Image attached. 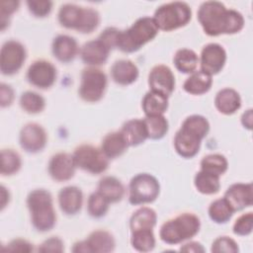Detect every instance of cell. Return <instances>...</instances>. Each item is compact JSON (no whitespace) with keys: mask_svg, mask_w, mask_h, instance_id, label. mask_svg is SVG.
Returning <instances> with one entry per match:
<instances>
[{"mask_svg":"<svg viewBox=\"0 0 253 253\" xmlns=\"http://www.w3.org/2000/svg\"><path fill=\"white\" fill-rule=\"evenodd\" d=\"M197 17L204 32L211 37L236 34L244 27V18L238 11L227 9L217 1L202 3Z\"/></svg>","mask_w":253,"mask_h":253,"instance_id":"1","label":"cell"},{"mask_svg":"<svg viewBox=\"0 0 253 253\" xmlns=\"http://www.w3.org/2000/svg\"><path fill=\"white\" fill-rule=\"evenodd\" d=\"M210 130L209 121L201 115H192L185 119L174 137L176 152L184 158H192L198 154L203 138Z\"/></svg>","mask_w":253,"mask_h":253,"instance_id":"2","label":"cell"},{"mask_svg":"<svg viewBox=\"0 0 253 253\" xmlns=\"http://www.w3.org/2000/svg\"><path fill=\"white\" fill-rule=\"evenodd\" d=\"M158 28L150 17L138 18L128 29L119 31L116 47L124 52H134L158 34Z\"/></svg>","mask_w":253,"mask_h":253,"instance_id":"3","label":"cell"},{"mask_svg":"<svg viewBox=\"0 0 253 253\" xmlns=\"http://www.w3.org/2000/svg\"><path fill=\"white\" fill-rule=\"evenodd\" d=\"M27 206L31 213L33 226L40 232L52 229L56 223V214L52 197L44 189L32 191L27 198Z\"/></svg>","mask_w":253,"mask_h":253,"instance_id":"4","label":"cell"},{"mask_svg":"<svg viewBox=\"0 0 253 253\" xmlns=\"http://www.w3.org/2000/svg\"><path fill=\"white\" fill-rule=\"evenodd\" d=\"M58 22L66 29L75 30L82 34H90L99 26L100 15L93 8L67 3L59 8Z\"/></svg>","mask_w":253,"mask_h":253,"instance_id":"5","label":"cell"},{"mask_svg":"<svg viewBox=\"0 0 253 253\" xmlns=\"http://www.w3.org/2000/svg\"><path fill=\"white\" fill-rule=\"evenodd\" d=\"M201 228L200 218L192 212H183L166 222L159 231L160 239L170 245L179 244L193 238Z\"/></svg>","mask_w":253,"mask_h":253,"instance_id":"6","label":"cell"},{"mask_svg":"<svg viewBox=\"0 0 253 253\" xmlns=\"http://www.w3.org/2000/svg\"><path fill=\"white\" fill-rule=\"evenodd\" d=\"M192 17L190 6L185 2L175 1L161 5L156 9L153 20L158 30L170 32L186 26Z\"/></svg>","mask_w":253,"mask_h":253,"instance_id":"7","label":"cell"},{"mask_svg":"<svg viewBox=\"0 0 253 253\" xmlns=\"http://www.w3.org/2000/svg\"><path fill=\"white\" fill-rule=\"evenodd\" d=\"M128 201L131 205H144L154 202L160 192L158 180L148 173H139L132 177L128 185Z\"/></svg>","mask_w":253,"mask_h":253,"instance_id":"8","label":"cell"},{"mask_svg":"<svg viewBox=\"0 0 253 253\" xmlns=\"http://www.w3.org/2000/svg\"><path fill=\"white\" fill-rule=\"evenodd\" d=\"M107 76L97 67H87L81 73V80L78 89L80 98L88 103L100 101L107 88Z\"/></svg>","mask_w":253,"mask_h":253,"instance_id":"9","label":"cell"},{"mask_svg":"<svg viewBox=\"0 0 253 253\" xmlns=\"http://www.w3.org/2000/svg\"><path fill=\"white\" fill-rule=\"evenodd\" d=\"M76 167L91 174L104 173L109 166V158L103 151L91 144L77 146L72 154Z\"/></svg>","mask_w":253,"mask_h":253,"instance_id":"10","label":"cell"},{"mask_svg":"<svg viewBox=\"0 0 253 253\" xmlns=\"http://www.w3.org/2000/svg\"><path fill=\"white\" fill-rule=\"evenodd\" d=\"M27 57L25 46L18 41L10 40L3 43L0 51V71L4 75H13L23 66Z\"/></svg>","mask_w":253,"mask_h":253,"instance_id":"11","label":"cell"},{"mask_svg":"<svg viewBox=\"0 0 253 253\" xmlns=\"http://www.w3.org/2000/svg\"><path fill=\"white\" fill-rule=\"evenodd\" d=\"M55 66L47 60L38 59L28 68L27 79L30 84L40 89L50 88L56 81Z\"/></svg>","mask_w":253,"mask_h":253,"instance_id":"12","label":"cell"},{"mask_svg":"<svg viewBox=\"0 0 253 253\" xmlns=\"http://www.w3.org/2000/svg\"><path fill=\"white\" fill-rule=\"evenodd\" d=\"M21 147L29 153H38L42 151L47 141V135L44 128L37 123L25 125L19 135Z\"/></svg>","mask_w":253,"mask_h":253,"instance_id":"13","label":"cell"},{"mask_svg":"<svg viewBox=\"0 0 253 253\" xmlns=\"http://www.w3.org/2000/svg\"><path fill=\"white\" fill-rule=\"evenodd\" d=\"M226 61V51L222 45L211 42L205 45L201 51V70L211 76L217 74L223 68Z\"/></svg>","mask_w":253,"mask_h":253,"instance_id":"14","label":"cell"},{"mask_svg":"<svg viewBox=\"0 0 253 253\" xmlns=\"http://www.w3.org/2000/svg\"><path fill=\"white\" fill-rule=\"evenodd\" d=\"M148 85L150 91L169 97L175 89V76L168 66L158 64L148 74Z\"/></svg>","mask_w":253,"mask_h":253,"instance_id":"15","label":"cell"},{"mask_svg":"<svg viewBox=\"0 0 253 253\" xmlns=\"http://www.w3.org/2000/svg\"><path fill=\"white\" fill-rule=\"evenodd\" d=\"M76 168L72 154L66 152H58L52 155L47 166L48 174L56 182L70 180L74 176Z\"/></svg>","mask_w":253,"mask_h":253,"instance_id":"16","label":"cell"},{"mask_svg":"<svg viewBox=\"0 0 253 253\" xmlns=\"http://www.w3.org/2000/svg\"><path fill=\"white\" fill-rule=\"evenodd\" d=\"M223 199L233 211L250 207L253 203V190L251 183L232 184L224 193Z\"/></svg>","mask_w":253,"mask_h":253,"instance_id":"17","label":"cell"},{"mask_svg":"<svg viewBox=\"0 0 253 253\" xmlns=\"http://www.w3.org/2000/svg\"><path fill=\"white\" fill-rule=\"evenodd\" d=\"M111 49L98 38L85 42L80 49V56L84 63L95 67L104 64Z\"/></svg>","mask_w":253,"mask_h":253,"instance_id":"18","label":"cell"},{"mask_svg":"<svg viewBox=\"0 0 253 253\" xmlns=\"http://www.w3.org/2000/svg\"><path fill=\"white\" fill-rule=\"evenodd\" d=\"M51 50L57 60L67 63L76 57L79 48L74 38L68 35H58L52 41Z\"/></svg>","mask_w":253,"mask_h":253,"instance_id":"19","label":"cell"},{"mask_svg":"<svg viewBox=\"0 0 253 253\" xmlns=\"http://www.w3.org/2000/svg\"><path fill=\"white\" fill-rule=\"evenodd\" d=\"M83 204L82 191L76 186H67L58 193V205L61 211L67 215H74L80 211Z\"/></svg>","mask_w":253,"mask_h":253,"instance_id":"20","label":"cell"},{"mask_svg":"<svg viewBox=\"0 0 253 253\" xmlns=\"http://www.w3.org/2000/svg\"><path fill=\"white\" fill-rule=\"evenodd\" d=\"M137 66L128 59H120L114 62L111 67L112 79L119 85L126 86L132 84L138 78Z\"/></svg>","mask_w":253,"mask_h":253,"instance_id":"21","label":"cell"},{"mask_svg":"<svg viewBox=\"0 0 253 253\" xmlns=\"http://www.w3.org/2000/svg\"><path fill=\"white\" fill-rule=\"evenodd\" d=\"M216 110L223 115H232L241 107L239 93L232 88H223L217 92L214 98Z\"/></svg>","mask_w":253,"mask_h":253,"instance_id":"22","label":"cell"},{"mask_svg":"<svg viewBox=\"0 0 253 253\" xmlns=\"http://www.w3.org/2000/svg\"><path fill=\"white\" fill-rule=\"evenodd\" d=\"M89 253H109L114 251L116 241L111 232L99 229L91 232L85 240Z\"/></svg>","mask_w":253,"mask_h":253,"instance_id":"23","label":"cell"},{"mask_svg":"<svg viewBox=\"0 0 253 253\" xmlns=\"http://www.w3.org/2000/svg\"><path fill=\"white\" fill-rule=\"evenodd\" d=\"M128 146H136L141 144L148 138L147 130L143 120L132 119L126 121L121 129Z\"/></svg>","mask_w":253,"mask_h":253,"instance_id":"24","label":"cell"},{"mask_svg":"<svg viewBox=\"0 0 253 253\" xmlns=\"http://www.w3.org/2000/svg\"><path fill=\"white\" fill-rule=\"evenodd\" d=\"M128 144L121 130L106 134L101 143V150L109 159L121 156L125 153Z\"/></svg>","mask_w":253,"mask_h":253,"instance_id":"25","label":"cell"},{"mask_svg":"<svg viewBox=\"0 0 253 253\" xmlns=\"http://www.w3.org/2000/svg\"><path fill=\"white\" fill-rule=\"evenodd\" d=\"M97 191L107 199L110 204L120 202L125 195V187L122 182L113 176L103 177L98 184Z\"/></svg>","mask_w":253,"mask_h":253,"instance_id":"26","label":"cell"},{"mask_svg":"<svg viewBox=\"0 0 253 253\" xmlns=\"http://www.w3.org/2000/svg\"><path fill=\"white\" fill-rule=\"evenodd\" d=\"M212 84L211 76L202 70L193 72L184 82V90L192 95H202L207 93Z\"/></svg>","mask_w":253,"mask_h":253,"instance_id":"27","label":"cell"},{"mask_svg":"<svg viewBox=\"0 0 253 253\" xmlns=\"http://www.w3.org/2000/svg\"><path fill=\"white\" fill-rule=\"evenodd\" d=\"M142 111L145 116H160L168 109V97L149 91L147 92L141 102Z\"/></svg>","mask_w":253,"mask_h":253,"instance_id":"28","label":"cell"},{"mask_svg":"<svg viewBox=\"0 0 253 253\" xmlns=\"http://www.w3.org/2000/svg\"><path fill=\"white\" fill-rule=\"evenodd\" d=\"M157 215L154 210L142 207L135 211L129 219L130 231L140 229H153L156 224Z\"/></svg>","mask_w":253,"mask_h":253,"instance_id":"29","label":"cell"},{"mask_svg":"<svg viewBox=\"0 0 253 253\" xmlns=\"http://www.w3.org/2000/svg\"><path fill=\"white\" fill-rule=\"evenodd\" d=\"M173 62L177 70L180 72L193 73L198 66L199 57L194 50L189 48H181L176 51Z\"/></svg>","mask_w":253,"mask_h":253,"instance_id":"30","label":"cell"},{"mask_svg":"<svg viewBox=\"0 0 253 253\" xmlns=\"http://www.w3.org/2000/svg\"><path fill=\"white\" fill-rule=\"evenodd\" d=\"M194 185L200 193L205 195L216 194L220 189L219 177L203 170H200L196 174L194 178Z\"/></svg>","mask_w":253,"mask_h":253,"instance_id":"31","label":"cell"},{"mask_svg":"<svg viewBox=\"0 0 253 253\" xmlns=\"http://www.w3.org/2000/svg\"><path fill=\"white\" fill-rule=\"evenodd\" d=\"M130 243L138 252H149L155 247V236L153 229H140L130 231Z\"/></svg>","mask_w":253,"mask_h":253,"instance_id":"32","label":"cell"},{"mask_svg":"<svg viewBox=\"0 0 253 253\" xmlns=\"http://www.w3.org/2000/svg\"><path fill=\"white\" fill-rule=\"evenodd\" d=\"M143 122L146 126L148 138L160 139L168 131V121L163 115L160 116H145Z\"/></svg>","mask_w":253,"mask_h":253,"instance_id":"33","label":"cell"},{"mask_svg":"<svg viewBox=\"0 0 253 253\" xmlns=\"http://www.w3.org/2000/svg\"><path fill=\"white\" fill-rule=\"evenodd\" d=\"M228 168L226 158L221 154H209L201 160V170L220 177Z\"/></svg>","mask_w":253,"mask_h":253,"instance_id":"34","label":"cell"},{"mask_svg":"<svg viewBox=\"0 0 253 253\" xmlns=\"http://www.w3.org/2000/svg\"><path fill=\"white\" fill-rule=\"evenodd\" d=\"M208 212L210 218L213 222L221 224L227 222L231 218L234 211L231 210L226 201L222 198L213 201L210 205Z\"/></svg>","mask_w":253,"mask_h":253,"instance_id":"35","label":"cell"},{"mask_svg":"<svg viewBox=\"0 0 253 253\" xmlns=\"http://www.w3.org/2000/svg\"><path fill=\"white\" fill-rule=\"evenodd\" d=\"M22 166L21 156L13 149L1 150V168L0 172L3 176L16 174Z\"/></svg>","mask_w":253,"mask_h":253,"instance_id":"36","label":"cell"},{"mask_svg":"<svg viewBox=\"0 0 253 253\" xmlns=\"http://www.w3.org/2000/svg\"><path fill=\"white\" fill-rule=\"evenodd\" d=\"M21 108L29 114H39L45 107L44 98L34 91H26L20 97Z\"/></svg>","mask_w":253,"mask_h":253,"instance_id":"37","label":"cell"},{"mask_svg":"<svg viewBox=\"0 0 253 253\" xmlns=\"http://www.w3.org/2000/svg\"><path fill=\"white\" fill-rule=\"evenodd\" d=\"M110 203L98 191L92 193L87 202L88 213L95 218L104 216L109 210Z\"/></svg>","mask_w":253,"mask_h":253,"instance_id":"38","label":"cell"},{"mask_svg":"<svg viewBox=\"0 0 253 253\" xmlns=\"http://www.w3.org/2000/svg\"><path fill=\"white\" fill-rule=\"evenodd\" d=\"M211 251L213 253H236L239 248L234 239L228 236H219L212 242Z\"/></svg>","mask_w":253,"mask_h":253,"instance_id":"39","label":"cell"},{"mask_svg":"<svg viewBox=\"0 0 253 253\" xmlns=\"http://www.w3.org/2000/svg\"><path fill=\"white\" fill-rule=\"evenodd\" d=\"M253 214L251 211L241 214L233 224V232L239 236H247L252 232Z\"/></svg>","mask_w":253,"mask_h":253,"instance_id":"40","label":"cell"},{"mask_svg":"<svg viewBox=\"0 0 253 253\" xmlns=\"http://www.w3.org/2000/svg\"><path fill=\"white\" fill-rule=\"evenodd\" d=\"M18 7H19V1L3 0L0 2V25H1L2 32L9 25L10 17L15 11H17Z\"/></svg>","mask_w":253,"mask_h":253,"instance_id":"41","label":"cell"},{"mask_svg":"<svg viewBox=\"0 0 253 253\" xmlns=\"http://www.w3.org/2000/svg\"><path fill=\"white\" fill-rule=\"evenodd\" d=\"M28 8L30 12L35 16L39 18H42L47 16L51 9H52V2L51 1H27Z\"/></svg>","mask_w":253,"mask_h":253,"instance_id":"42","label":"cell"},{"mask_svg":"<svg viewBox=\"0 0 253 253\" xmlns=\"http://www.w3.org/2000/svg\"><path fill=\"white\" fill-rule=\"evenodd\" d=\"M3 252H32L34 251V246L31 242L22 239V238H17L12 241H10L7 245L3 246L1 248Z\"/></svg>","mask_w":253,"mask_h":253,"instance_id":"43","label":"cell"},{"mask_svg":"<svg viewBox=\"0 0 253 253\" xmlns=\"http://www.w3.org/2000/svg\"><path fill=\"white\" fill-rule=\"evenodd\" d=\"M38 251L39 252L61 253L64 251V244H63V241L59 237L52 236V237L44 240L38 248Z\"/></svg>","mask_w":253,"mask_h":253,"instance_id":"44","label":"cell"},{"mask_svg":"<svg viewBox=\"0 0 253 253\" xmlns=\"http://www.w3.org/2000/svg\"><path fill=\"white\" fill-rule=\"evenodd\" d=\"M14 90L8 84L1 83L0 85V105L2 108L9 107L14 101Z\"/></svg>","mask_w":253,"mask_h":253,"instance_id":"45","label":"cell"},{"mask_svg":"<svg viewBox=\"0 0 253 253\" xmlns=\"http://www.w3.org/2000/svg\"><path fill=\"white\" fill-rule=\"evenodd\" d=\"M180 251L182 252H205V248L202 246L201 243L196 242V241H191L188 243H185L183 246H181Z\"/></svg>","mask_w":253,"mask_h":253,"instance_id":"46","label":"cell"},{"mask_svg":"<svg viewBox=\"0 0 253 253\" xmlns=\"http://www.w3.org/2000/svg\"><path fill=\"white\" fill-rule=\"evenodd\" d=\"M252 110L249 109L247 110L246 112L243 113L242 117H241V123H242V126L248 129H251L252 128Z\"/></svg>","mask_w":253,"mask_h":253,"instance_id":"47","label":"cell"},{"mask_svg":"<svg viewBox=\"0 0 253 253\" xmlns=\"http://www.w3.org/2000/svg\"><path fill=\"white\" fill-rule=\"evenodd\" d=\"M9 191L4 186H1V210H4L6 205L9 203Z\"/></svg>","mask_w":253,"mask_h":253,"instance_id":"48","label":"cell"}]
</instances>
